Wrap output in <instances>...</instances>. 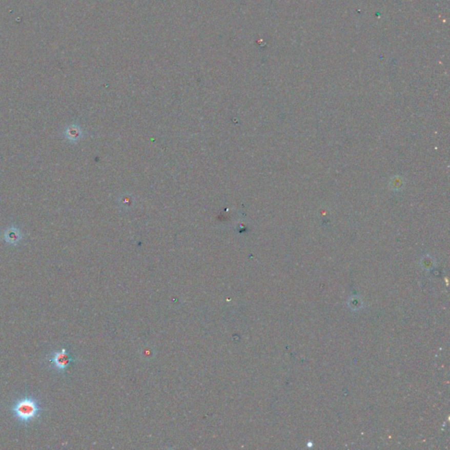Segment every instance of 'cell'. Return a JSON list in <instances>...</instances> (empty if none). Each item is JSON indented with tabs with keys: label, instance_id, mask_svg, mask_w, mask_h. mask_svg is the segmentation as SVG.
<instances>
[{
	"label": "cell",
	"instance_id": "6da1fadb",
	"mask_svg": "<svg viewBox=\"0 0 450 450\" xmlns=\"http://www.w3.org/2000/svg\"><path fill=\"white\" fill-rule=\"evenodd\" d=\"M11 411L19 422L28 425L40 417L43 409L40 403L34 397H25L16 401Z\"/></svg>",
	"mask_w": 450,
	"mask_h": 450
},
{
	"label": "cell",
	"instance_id": "7a4b0ae2",
	"mask_svg": "<svg viewBox=\"0 0 450 450\" xmlns=\"http://www.w3.org/2000/svg\"><path fill=\"white\" fill-rule=\"evenodd\" d=\"M50 361L58 372L65 373L71 363L74 362L75 360L71 357L66 349H62L59 351L54 352L52 355H50Z\"/></svg>",
	"mask_w": 450,
	"mask_h": 450
}]
</instances>
